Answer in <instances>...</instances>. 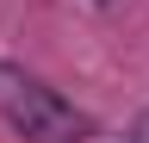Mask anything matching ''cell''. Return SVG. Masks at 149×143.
<instances>
[{"label":"cell","mask_w":149,"mask_h":143,"mask_svg":"<svg viewBox=\"0 0 149 143\" xmlns=\"http://www.w3.org/2000/svg\"><path fill=\"white\" fill-rule=\"evenodd\" d=\"M19 131H25V143H81L87 137V118L74 112L68 100H56L50 87H37L31 75L6 93V106H0Z\"/></svg>","instance_id":"obj_1"},{"label":"cell","mask_w":149,"mask_h":143,"mask_svg":"<svg viewBox=\"0 0 149 143\" xmlns=\"http://www.w3.org/2000/svg\"><path fill=\"white\" fill-rule=\"evenodd\" d=\"M124 143H149V112H143L137 124H130V137H124Z\"/></svg>","instance_id":"obj_2"},{"label":"cell","mask_w":149,"mask_h":143,"mask_svg":"<svg viewBox=\"0 0 149 143\" xmlns=\"http://www.w3.org/2000/svg\"><path fill=\"white\" fill-rule=\"evenodd\" d=\"M93 6H118V0H93Z\"/></svg>","instance_id":"obj_3"}]
</instances>
